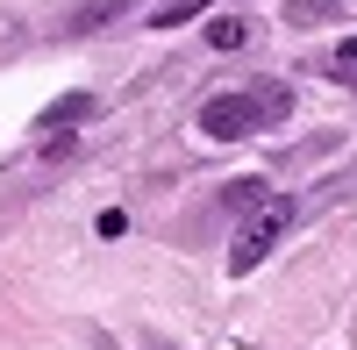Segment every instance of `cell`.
Listing matches in <instances>:
<instances>
[{
	"mask_svg": "<svg viewBox=\"0 0 357 350\" xmlns=\"http://www.w3.org/2000/svg\"><path fill=\"white\" fill-rule=\"evenodd\" d=\"M293 107V86H257V93H215L200 107V136H215V143H236V136H250L264 122H279V114Z\"/></svg>",
	"mask_w": 357,
	"mask_h": 350,
	"instance_id": "cell-1",
	"label": "cell"
},
{
	"mask_svg": "<svg viewBox=\"0 0 357 350\" xmlns=\"http://www.w3.org/2000/svg\"><path fill=\"white\" fill-rule=\"evenodd\" d=\"M243 36H250V29H243V15H222V22H207V43H215V50H243Z\"/></svg>",
	"mask_w": 357,
	"mask_h": 350,
	"instance_id": "cell-3",
	"label": "cell"
},
{
	"mask_svg": "<svg viewBox=\"0 0 357 350\" xmlns=\"http://www.w3.org/2000/svg\"><path fill=\"white\" fill-rule=\"evenodd\" d=\"M200 8H215V0H165V8H158L151 22H158V29H178V22H193Z\"/></svg>",
	"mask_w": 357,
	"mask_h": 350,
	"instance_id": "cell-4",
	"label": "cell"
},
{
	"mask_svg": "<svg viewBox=\"0 0 357 350\" xmlns=\"http://www.w3.org/2000/svg\"><path fill=\"white\" fill-rule=\"evenodd\" d=\"M293 215H301V208H293L286 193H264L257 208H250V222L236 229V243H229V272H257L264 257H272V243L293 229Z\"/></svg>",
	"mask_w": 357,
	"mask_h": 350,
	"instance_id": "cell-2",
	"label": "cell"
},
{
	"mask_svg": "<svg viewBox=\"0 0 357 350\" xmlns=\"http://www.w3.org/2000/svg\"><path fill=\"white\" fill-rule=\"evenodd\" d=\"M329 8H336V0H286L293 22H329Z\"/></svg>",
	"mask_w": 357,
	"mask_h": 350,
	"instance_id": "cell-5",
	"label": "cell"
}]
</instances>
